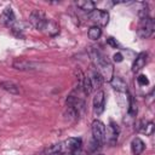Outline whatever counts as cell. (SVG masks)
Masks as SVG:
<instances>
[{"instance_id": "cell-1", "label": "cell", "mask_w": 155, "mask_h": 155, "mask_svg": "<svg viewBox=\"0 0 155 155\" xmlns=\"http://www.w3.org/2000/svg\"><path fill=\"white\" fill-rule=\"evenodd\" d=\"M88 56L93 63V65L96 67L97 71L102 75L103 80L110 81L111 78L114 76V67L111 64V62L108 59V57H105L98 48L96 47H88Z\"/></svg>"}, {"instance_id": "cell-2", "label": "cell", "mask_w": 155, "mask_h": 155, "mask_svg": "<svg viewBox=\"0 0 155 155\" xmlns=\"http://www.w3.org/2000/svg\"><path fill=\"white\" fill-rule=\"evenodd\" d=\"M154 29H155L154 19L149 16L147 18L140 19V23H139V27H138V35L142 39H148L153 35Z\"/></svg>"}, {"instance_id": "cell-3", "label": "cell", "mask_w": 155, "mask_h": 155, "mask_svg": "<svg viewBox=\"0 0 155 155\" xmlns=\"http://www.w3.org/2000/svg\"><path fill=\"white\" fill-rule=\"evenodd\" d=\"M88 19L91 22L94 23V25L97 27H105L109 22V13L104 10H98V8H94L93 11H91L88 13Z\"/></svg>"}, {"instance_id": "cell-4", "label": "cell", "mask_w": 155, "mask_h": 155, "mask_svg": "<svg viewBox=\"0 0 155 155\" xmlns=\"http://www.w3.org/2000/svg\"><path fill=\"white\" fill-rule=\"evenodd\" d=\"M105 133H107V128L105 125L99 121V120H94L92 122V134H93V139L97 140L101 145L105 143Z\"/></svg>"}, {"instance_id": "cell-5", "label": "cell", "mask_w": 155, "mask_h": 155, "mask_svg": "<svg viewBox=\"0 0 155 155\" xmlns=\"http://www.w3.org/2000/svg\"><path fill=\"white\" fill-rule=\"evenodd\" d=\"M29 22L31 23V25L34 28H36L38 30H44L47 23V19L44 15V12L39 11V10H34L30 15H29Z\"/></svg>"}, {"instance_id": "cell-6", "label": "cell", "mask_w": 155, "mask_h": 155, "mask_svg": "<svg viewBox=\"0 0 155 155\" xmlns=\"http://www.w3.org/2000/svg\"><path fill=\"white\" fill-rule=\"evenodd\" d=\"M12 67L17 70L21 71H31L39 68V64L33 62V61H28V59H23V58H17L13 61Z\"/></svg>"}, {"instance_id": "cell-7", "label": "cell", "mask_w": 155, "mask_h": 155, "mask_svg": "<svg viewBox=\"0 0 155 155\" xmlns=\"http://www.w3.org/2000/svg\"><path fill=\"white\" fill-rule=\"evenodd\" d=\"M119 134H120V127L117 126L116 122L110 121L108 130H107V133H105V142L109 143L110 145H115L117 142Z\"/></svg>"}, {"instance_id": "cell-8", "label": "cell", "mask_w": 155, "mask_h": 155, "mask_svg": "<svg viewBox=\"0 0 155 155\" xmlns=\"http://www.w3.org/2000/svg\"><path fill=\"white\" fill-rule=\"evenodd\" d=\"M104 107H105V94L101 90L93 97V111H94V114L101 115L104 111Z\"/></svg>"}, {"instance_id": "cell-9", "label": "cell", "mask_w": 155, "mask_h": 155, "mask_svg": "<svg viewBox=\"0 0 155 155\" xmlns=\"http://www.w3.org/2000/svg\"><path fill=\"white\" fill-rule=\"evenodd\" d=\"M15 22H16V17H15V13H13L12 8L11 7H6L2 11L1 16H0V23L2 25H5V27H11L12 28Z\"/></svg>"}, {"instance_id": "cell-10", "label": "cell", "mask_w": 155, "mask_h": 155, "mask_svg": "<svg viewBox=\"0 0 155 155\" xmlns=\"http://www.w3.org/2000/svg\"><path fill=\"white\" fill-rule=\"evenodd\" d=\"M81 145H82V140L80 138H74V137L68 138L62 143L63 149H65V150H68L70 153H74V151L79 150V149H81Z\"/></svg>"}, {"instance_id": "cell-11", "label": "cell", "mask_w": 155, "mask_h": 155, "mask_svg": "<svg viewBox=\"0 0 155 155\" xmlns=\"http://www.w3.org/2000/svg\"><path fill=\"white\" fill-rule=\"evenodd\" d=\"M147 61H148V53L147 52H140L136 57V59H134V62L132 64V71L134 74L138 73V71H140L144 68V65L147 64Z\"/></svg>"}, {"instance_id": "cell-12", "label": "cell", "mask_w": 155, "mask_h": 155, "mask_svg": "<svg viewBox=\"0 0 155 155\" xmlns=\"http://www.w3.org/2000/svg\"><path fill=\"white\" fill-rule=\"evenodd\" d=\"M67 104L68 107H71L74 108L75 110H78V113L80 114V111H82L85 109V102L79 98V97H75V96H68L67 98Z\"/></svg>"}, {"instance_id": "cell-13", "label": "cell", "mask_w": 155, "mask_h": 155, "mask_svg": "<svg viewBox=\"0 0 155 155\" xmlns=\"http://www.w3.org/2000/svg\"><path fill=\"white\" fill-rule=\"evenodd\" d=\"M137 131L144 133L145 136H150L154 132V122L147 121V120H140L137 125Z\"/></svg>"}, {"instance_id": "cell-14", "label": "cell", "mask_w": 155, "mask_h": 155, "mask_svg": "<svg viewBox=\"0 0 155 155\" xmlns=\"http://www.w3.org/2000/svg\"><path fill=\"white\" fill-rule=\"evenodd\" d=\"M109 82H110L111 87H113L114 90H116L117 92H126V91H127V84H126V81H125L122 78H120V76H113Z\"/></svg>"}, {"instance_id": "cell-15", "label": "cell", "mask_w": 155, "mask_h": 155, "mask_svg": "<svg viewBox=\"0 0 155 155\" xmlns=\"http://www.w3.org/2000/svg\"><path fill=\"white\" fill-rule=\"evenodd\" d=\"M144 149H145V144L140 138L137 137L131 142V150L133 155H140L144 151Z\"/></svg>"}, {"instance_id": "cell-16", "label": "cell", "mask_w": 155, "mask_h": 155, "mask_svg": "<svg viewBox=\"0 0 155 155\" xmlns=\"http://www.w3.org/2000/svg\"><path fill=\"white\" fill-rule=\"evenodd\" d=\"M0 87L4 91H6L8 93H12V94H18L19 93V86L16 85L12 81H1L0 82Z\"/></svg>"}, {"instance_id": "cell-17", "label": "cell", "mask_w": 155, "mask_h": 155, "mask_svg": "<svg viewBox=\"0 0 155 155\" xmlns=\"http://www.w3.org/2000/svg\"><path fill=\"white\" fill-rule=\"evenodd\" d=\"M75 4H76V6H78L80 10L87 11V12L93 11L94 7H96V2H93V1H91V0H79V1H76Z\"/></svg>"}, {"instance_id": "cell-18", "label": "cell", "mask_w": 155, "mask_h": 155, "mask_svg": "<svg viewBox=\"0 0 155 155\" xmlns=\"http://www.w3.org/2000/svg\"><path fill=\"white\" fill-rule=\"evenodd\" d=\"M88 78H90V80H91V84H92V87H93V88H99V87L102 86V84H103V78H102V75H101L97 70H93L92 74H91V76H88Z\"/></svg>"}, {"instance_id": "cell-19", "label": "cell", "mask_w": 155, "mask_h": 155, "mask_svg": "<svg viewBox=\"0 0 155 155\" xmlns=\"http://www.w3.org/2000/svg\"><path fill=\"white\" fill-rule=\"evenodd\" d=\"M62 150H63L62 143H56V144L48 145V147L45 149V155H57V154H59Z\"/></svg>"}, {"instance_id": "cell-20", "label": "cell", "mask_w": 155, "mask_h": 155, "mask_svg": "<svg viewBox=\"0 0 155 155\" xmlns=\"http://www.w3.org/2000/svg\"><path fill=\"white\" fill-rule=\"evenodd\" d=\"M87 35H88V38H90L91 40H98V39L101 38V35H102V29H101L99 27H97V25H92V27L88 29Z\"/></svg>"}, {"instance_id": "cell-21", "label": "cell", "mask_w": 155, "mask_h": 155, "mask_svg": "<svg viewBox=\"0 0 155 155\" xmlns=\"http://www.w3.org/2000/svg\"><path fill=\"white\" fill-rule=\"evenodd\" d=\"M81 88H82V91H84V93H85L86 96L91 94V92L93 91V87H92V84H91V80H90L88 76H84Z\"/></svg>"}, {"instance_id": "cell-22", "label": "cell", "mask_w": 155, "mask_h": 155, "mask_svg": "<svg viewBox=\"0 0 155 155\" xmlns=\"http://www.w3.org/2000/svg\"><path fill=\"white\" fill-rule=\"evenodd\" d=\"M127 113L130 116H136L137 114V104L134 102V98L132 96H128V109H127Z\"/></svg>"}, {"instance_id": "cell-23", "label": "cell", "mask_w": 155, "mask_h": 155, "mask_svg": "<svg viewBox=\"0 0 155 155\" xmlns=\"http://www.w3.org/2000/svg\"><path fill=\"white\" fill-rule=\"evenodd\" d=\"M45 29H47V33H48L50 35H52V36H53V35H56V34L59 31L58 25H57L54 22H51V21H47Z\"/></svg>"}, {"instance_id": "cell-24", "label": "cell", "mask_w": 155, "mask_h": 155, "mask_svg": "<svg viewBox=\"0 0 155 155\" xmlns=\"http://www.w3.org/2000/svg\"><path fill=\"white\" fill-rule=\"evenodd\" d=\"M138 16H139V19H143V18L149 17V8H148V5L147 4H143V7L139 10Z\"/></svg>"}, {"instance_id": "cell-25", "label": "cell", "mask_w": 155, "mask_h": 155, "mask_svg": "<svg viewBox=\"0 0 155 155\" xmlns=\"http://www.w3.org/2000/svg\"><path fill=\"white\" fill-rule=\"evenodd\" d=\"M137 82H138L140 86H147V85H149V80H148V78H147L145 75H139V76L137 78Z\"/></svg>"}, {"instance_id": "cell-26", "label": "cell", "mask_w": 155, "mask_h": 155, "mask_svg": "<svg viewBox=\"0 0 155 155\" xmlns=\"http://www.w3.org/2000/svg\"><path fill=\"white\" fill-rule=\"evenodd\" d=\"M107 44L110 45V46L114 47V48H117V47H119V44L116 42V40H115L114 38H108V39H107Z\"/></svg>"}, {"instance_id": "cell-27", "label": "cell", "mask_w": 155, "mask_h": 155, "mask_svg": "<svg viewBox=\"0 0 155 155\" xmlns=\"http://www.w3.org/2000/svg\"><path fill=\"white\" fill-rule=\"evenodd\" d=\"M114 62H116V63H120V62H122V59H124V56L120 53V52H116L115 54H114Z\"/></svg>"}, {"instance_id": "cell-28", "label": "cell", "mask_w": 155, "mask_h": 155, "mask_svg": "<svg viewBox=\"0 0 155 155\" xmlns=\"http://www.w3.org/2000/svg\"><path fill=\"white\" fill-rule=\"evenodd\" d=\"M73 155H85V153H84V151H81V149H79V150L74 151V153H73Z\"/></svg>"}, {"instance_id": "cell-29", "label": "cell", "mask_w": 155, "mask_h": 155, "mask_svg": "<svg viewBox=\"0 0 155 155\" xmlns=\"http://www.w3.org/2000/svg\"><path fill=\"white\" fill-rule=\"evenodd\" d=\"M61 155H73V153H70V151H65V153H62Z\"/></svg>"}, {"instance_id": "cell-30", "label": "cell", "mask_w": 155, "mask_h": 155, "mask_svg": "<svg viewBox=\"0 0 155 155\" xmlns=\"http://www.w3.org/2000/svg\"><path fill=\"white\" fill-rule=\"evenodd\" d=\"M98 155H103V154H98Z\"/></svg>"}]
</instances>
